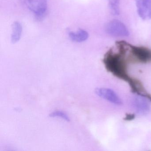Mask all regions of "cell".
Here are the masks:
<instances>
[{"label":"cell","mask_w":151,"mask_h":151,"mask_svg":"<svg viewBox=\"0 0 151 151\" xmlns=\"http://www.w3.org/2000/svg\"><path fill=\"white\" fill-rule=\"evenodd\" d=\"M49 116L52 117H58L62 118L63 120H66L67 122H70L69 117L67 114L64 112L60 111H56L51 113Z\"/></svg>","instance_id":"obj_9"},{"label":"cell","mask_w":151,"mask_h":151,"mask_svg":"<svg viewBox=\"0 0 151 151\" xmlns=\"http://www.w3.org/2000/svg\"><path fill=\"white\" fill-rule=\"evenodd\" d=\"M137 11L144 20L151 19V0H135Z\"/></svg>","instance_id":"obj_4"},{"label":"cell","mask_w":151,"mask_h":151,"mask_svg":"<svg viewBox=\"0 0 151 151\" xmlns=\"http://www.w3.org/2000/svg\"><path fill=\"white\" fill-rule=\"evenodd\" d=\"M12 43H16L20 40L22 32V27L19 22H15L12 25Z\"/></svg>","instance_id":"obj_7"},{"label":"cell","mask_w":151,"mask_h":151,"mask_svg":"<svg viewBox=\"0 0 151 151\" xmlns=\"http://www.w3.org/2000/svg\"><path fill=\"white\" fill-rule=\"evenodd\" d=\"M132 103L134 109L139 114H145L150 109L149 101L141 95L135 96L133 98Z\"/></svg>","instance_id":"obj_5"},{"label":"cell","mask_w":151,"mask_h":151,"mask_svg":"<svg viewBox=\"0 0 151 151\" xmlns=\"http://www.w3.org/2000/svg\"><path fill=\"white\" fill-rule=\"evenodd\" d=\"M109 6L111 13L114 15L119 14V0H108Z\"/></svg>","instance_id":"obj_8"},{"label":"cell","mask_w":151,"mask_h":151,"mask_svg":"<svg viewBox=\"0 0 151 151\" xmlns=\"http://www.w3.org/2000/svg\"><path fill=\"white\" fill-rule=\"evenodd\" d=\"M69 36L70 39L74 42H83L86 41L89 37V34L86 31L79 29L76 32H70Z\"/></svg>","instance_id":"obj_6"},{"label":"cell","mask_w":151,"mask_h":151,"mask_svg":"<svg viewBox=\"0 0 151 151\" xmlns=\"http://www.w3.org/2000/svg\"><path fill=\"white\" fill-rule=\"evenodd\" d=\"M106 32L116 37H128L129 32L125 24L121 21L114 20L106 24L105 27Z\"/></svg>","instance_id":"obj_1"},{"label":"cell","mask_w":151,"mask_h":151,"mask_svg":"<svg viewBox=\"0 0 151 151\" xmlns=\"http://www.w3.org/2000/svg\"><path fill=\"white\" fill-rule=\"evenodd\" d=\"M25 4L30 10L38 19L43 18L47 10V0H25Z\"/></svg>","instance_id":"obj_2"},{"label":"cell","mask_w":151,"mask_h":151,"mask_svg":"<svg viewBox=\"0 0 151 151\" xmlns=\"http://www.w3.org/2000/svg\"><path fill=\"white\" fill-rule=\"evenodd\" d=\"M96 94L102 99L116 105L122 104V101L117 93L112 89L109 88H97L95 90Z\"/></svg>","instance_id":"obj_3"}]
</instances>
